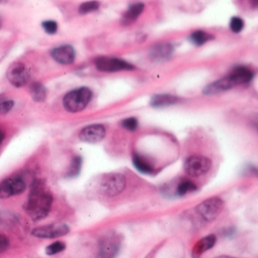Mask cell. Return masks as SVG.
Wrapping results in <instances>:
<instances>
[{
  "label": "cell",
  "mask_w": 258,
  "mask_h": 258,
  "mask_svg": "<svg viewBox=\"0 0 258 258\" xmlns=\"http://www.w3.org/2000/svg\"><path fill=\"white\" fill-rule=\"evenodd\" d=\"M52 202L53 196L44 181L36 179L31 185L25 211L34 221H38L49 214Z\"/></svg>",
  "instance_id": "cell-1"
},
{
  "label": "cell",
  "mask_w": 258,
  "mask_h": 258,
  "mask_svg": "<svg viewBox=\"0 0 258 258\" xmlns=\"http://www.w3.org/2000/svg\"><path fill=\"white\" fill-rule=\"evenodd\" d=\"M93 93L87 87L72 90L64 96L63 105L66 111L77 113L83 111L91 100Z\"/></svg>",
  "instance_id": "cell-2"
},
{
  "label": "cell",
  "mask_w": 258,
  "mask_h": 258,
  "mask_svg": "<svg viewBox=\"0 0 258 258\" xmlns=\"http://www.w3.org/2000/svg\"><path fill=\"white\" fill-rule=\"evenodd\" d=\"M25 189L26 183L21 176L7 178L0 182V199H8L22 194Z\"/></svg>",
  "instance_id": "cell-3"
},
{
  "label": "cell",
  "mask_w": 258,
  "mask_h": 258,
  "mask_svg": "<svg viewBox=\"0 0 258 258\" xmlns=\"http://www.w3.org/2000/svg\"><path fill=\"white\" fill-rule=\"evenodd\" d=\"M126 186V179L120 173H110L102 178L101 188L107 196H114L120 194Z\"/></svg>",
  "instance_id": "cell-4"
},
{
  "label": "cell",
  "mask_w": 258,
  "mask_h": 258,
  "mask_svg": "<svg viewBox=\"0 0 258 258\" xmlns=\"http://www.w3.org/2000/svg\"><path fill=\"white\" fill-rule=\"evenodd\" d=\"M211 161L203 156H191L185 161L184 168L187 174L193 177L202 176L209 171Z\"/></svg>",
  "instance_id": "cell-5"
},
{
  "label": "cell",
  "mask_w": 258,
  "mask_h": 258,
  "mask_svg": "<svg viewBox=\"0 0 258 258\" xmlns=\"http://www.w3.org/2000/svg\"><path fill=\"white\" fill-rule=\"evenodd\" d=\"M120 247L118 235L111 234L104 237L99 242L97 258H115Z\"/></svg>",
  "instance_id": "cell-6"
},
{
  "label": "cell",
  "mask_w": 258,
  "mask_h": 258,
  "mask_svg": "<svg viewBox=\"0 0 258 258\" xmlns=\"http://www.w3.org/2000/svg\"><path fill=\"white\" fill-rule=\"evenodd\" d=\"M95 66L100 72H116L122 70H133L134 66L126 61L117 58L99 57L95 60Z\"/></svg>",
  "instance_id": "cell-7"
},
{
  "label": "cell",
  "mask_w": 258,
  "mask_h": 258,
  "mask_svg": "<svg viewBox=\"0 0 258 258\" xmlns=\"http://www.w3.org/2000/svg\"><path fill=\"white\" fill-rule=\"evenodd\" d=\"M7 79L14 87H22L28 84L30 80V74L25 64L21 62L14 63L7 71Z\"/></svg>",
  "instance_id": "cell-8"
},
{
  "label": "cell",
  "mask_w": 258,
  "mask_h": 258,
  "mask_svg": "<svg viewBox=\"0 0 258 258\" xmlns=\"http://www.w3.org/2000/svg\"><path fill=\"white\" fill-rule=\"evenodd\" d=\"M70 232V228L64 223H54L35 228L32 235L40 238H55L64 236Z\"/></svg>",
  "instance_id": "cell-9"
},
{
  "label": "cell",
  "mask_w": 258,
  "mask_h": 258,
  "mask_svg": "<svg viewBox=\"0 0 258 258\" xmlns=\"http://www.w3.org/2000/svg\"><path fill=\"white\" fill-rule=\"evenodd\" d=\"M223 201L219 198H211L202 202L198 207L199 211L202 218L207 221H212L217 218L223 209Z\"/></svg>",
  "instance_id": "cell-10"
},
{
  "label": "cell",
  "mask_w": 258,
  "mask_h": 258,
  "mask_svg": "<svg viewBox=\"0 0 258 258\" xmlns=\"http://www.w3.org/2000/svg\"><path fill=\"white\" fill-rule=\"evenodd\" d=\"M105 136V129L101 124H92L86 126L80 133V140L84 143H97Z\"/></svg>",
  "instance_id": "cell-11"
},
{
  "label": "cell",
  "mask_w": 258,
  "mask_h": 258,
  "mask_svg": "<svg viewBox=\"0 0 258 258\" xmlns=\"http://www.w3.org/2000/svg\"><path fill=\"white\" fill-rule=\"evenodd\" d=\"M75 49L70 45H63L55 48L52 52V57L57 62L61 64H70L75 60Z\"/></svg>",
  "instance_id": "cell-12"
},
{
  "label": "cell",
  "mask_w": 258,
  "mask_h": 258,
  "mask_svg": "<svg viewBox=\"0 0 258 258\" xmlns=\"http://www.w3.org/2000/svg\"><path fill=\"white\" fill-rule=\"evenodd\" d=\"M234 87H235V83L229 75V76L225 77V78L207 86L204 88L203 93H205V95L217 94V93L226 91Z\"/></svg>",
  "instance_id": "cell-13"
},
{
  "label": "cell",
  "mask_w": 258,
  "mask_h": 258,
  "mask_svg": "<svg viewBox=\"0 0 258 258\" xmlns=\"http://www.w3.org/2000/svg\"><path fill=\"white\" fill-rule=\"evenodd\" d=\"M216 243V237L214 235H207L196 242L192 248V256L199 258L202 253L214 247Z\"/></svg>",
  "instance_id": "cell-14"
},
{
  "label": "cell",
  "mask_w": 258,
  "mask_h": 258,
  "mask_svg": "<svg viewBox=\"0 0 258 258\" xmlns=\"http://www.w3.org/2000/svg\"><path fill=\"white\" fill-rule=\"evenodd\" d=\"M229 76L235 83V86H238L250 82L253 78V75L251 71L246 68L238 67L232 71Z\"/></svg>",
  "instance_id": "cell-15"
},
{
  "label": "cell",
  "mask_w": 258,
  "mask_h": 258,
  "mask_svg": "<svg viewBox=\"0 0 258 258\" xmlns=\"http://www.w3.org/2000/svg\"><path fill=\"white\" fill-rule=\"evenodd\" d=\"M143 9H144V4H131L128 8L127 11L125 13L124 16H123L122 23L123 25H127L132 23V22H135L138 19L139 16L143 13Z\"/></svg>",
  "instance_id": "cell-16"
},
{
  "label": "cell",
  "mask_w": 258,
  "mask_h": 258,
  "mask_svg": "<svg viewBox=\"0 0 258 258\" xmlns=\"http://www.w3.org/2000/svg\"><path fill=\"white\" fill-rule=\"evenodd\" d=\"M178 99L176 96L169 94L155 95L151 99V105L154 108L169 106L177 102Z\"/></svg>",
  "instance_id": "cell-17"
},
{
  "label": "cell",
  "mask_w": 258,
  "mask_h": 258,
  "mask_svg": "<svg viewBox=\"0 0 258 258\" xmlns=\"http://www.w3.org/2000/svg\"><path fill=\"white\" fill-rule=\"evenodd\" d=\"M173 51V46L168 43L158 45L152 49L151 55L155 59H166L171 55Z\"/></svg>",
  "instance_id": "cell-18"
},
{
  "label": "cell",
  "mask_w": 258,
  "mask_h": 258,
  "mask_svg": "<svg viewBox=\"0 0 258 258\" xmlns=\"http://www.w3.org/2000/svg\"><path fill=\"white\" fill-rule=\"evenodd\" d=\"M30 94L35 102H43L46 98V90L41 83L34 82L30 87Z\"/></svg>",
  "instance_id": "cell-19"
},
{
  "label": "cell",
  "mask_w": 258,
  "mask_h": 258,
  "mask_svg": "<svg viewBox=\"0 0 258 258\" xmlns=\"http://www.w3.org/2000/svg\"><path fill=\"white\" fill-rule=\"evenodd\" d=\"M214 36L202 31H196L190 35L188 40L195 46H200L214 39Z\"/></svg>",
  "instance_id": "cell-20"
},
{
  "label": "cell",
  "mask_w": 258,
  "mask_h": 258,
  "mask_svg": "<svg viewBox=\"0 0 258 258\" xmlns=\"http://www.w3.org/2000/svg\"><path fill=\"white\" fill-rule=\"evenodd\" d=\"M83 159L80 155L74 157L72 160L69 170H68L67 176L69 178H75L79 176L81 173V167H82Z\"/></svg>",
  "instance_id": "cell-21"
},
{
  "label": "cell",
  "mask_w": 258,
  "mask_h": 258,
  "mask_svg": "<svg viewBox=\"0 0 258 258\" xmlns=\"http://www.w3.org/2000/svg\"><path fill=\"white\" fill-rule=\"evenodd\" d=\"M133 163H134V167L145 174H149L153 172V168L150 164H148L144 159L139 156L138 155H135L133 158Z\"/></svg>",
  "instance_id": "cell-22"
},
{
  "label": "cell",
  "mask_w": 258,
  "mask_h": 258,
  "mask_svg": "<svg viewBox=\"0 0 258 258\" xmlns=\"http://www.w3.org/2000/svg\"><path fill=\"white\" fill-rule=\"evenodd\" d=\"M196 188H197V187L191 181L184 180L178 185L177 188H176V193H177L178 196H182L186 194V193L189 192V191H196Z\"/></svg>",
  "instance_id": "cell-23"
},
{
  "label": "cell",
  "mask_w": 258,
  "mask_h": 258,
  "mask_svg": "<svg viewBox=\"0 0 258 258\" xmlns=\"http://www.w3.org/2000/svg\"><path fill=\"white\" fill-rule=\"evenodd\" d=\"M66 248V244L62 241H55L46 247V253L48 255H55L62 252Z\"/></svg>",
  "instance_id": "cell-24"
},
{
  "label": "cell",
  "mask_w": 258,
  "mask_h": 258,
  "mask_svg": "<svg viewBox=\"0 0 258 258\" xmlns=\"http://www.w3.org/2000/svg\"><path fill=\"white\" fill-rule=\"evenodd\" d=\"M99 4L96 1L84 3L79 7V13L81 15L88 14L92 12L96 11L99 9Z\"/></svg>",
  "instance_id": "cell-25"
},
{
  "label": "cell",
  "mask_w": 258,
  "mask_h": 258,
  "mask_svg": "<svg viewBox=\"0 0 258 258\" xmlns=\"http://www.w3.org/2000/svg\"><path fill=\"white\" fill-rule=\"evenodd\" d=\"M43 29L46 34L53 35L58 31V25L55 21H45L42 23Z\"/></svg>",
  "instance_id": "cell-26"
},
{
  "label": "cell",
  "mask_w": 258,
  "mask_h": 258,
  "mask_svg": "<svg viewBox=\"0 0 258 258\" xmlns=\"http://www.w3.org/2000/svg\"><path fill=\"white\" fill-rule=\"evenodd\" d=\"M14 101L12 99H1L0 100V114L10 112L14 107Z\"/></svg>",
  "instance_id": "cell-27"
},
{
  "label": "cell",
  "mask_w": 258,
  "mask_h": 258,
  "mask_svg": "<svg viewBox=\"0 0 258 258\" xmlns=\"http://www.w3.org/2000/svg\"><path fill=\"white\" fill-rule=\"evenodd\" d=\"M244 28V22L240 18L233 17L230 21V29L232 32L238 33L241 32Z\"/></svg>",
  "instance_id": "cell-28"
},
{
  "label": "cell",
  "mask_w": 258,
  "mask_h": 258,
  "mask_svg": "<svg viewBox=\"0 0 258 258\" xmlns=\"http://www.w3.org/2000/svg\"><path fill=\"white\" fill-rule=\"evenodd\" d=\"M138 120L135 117H130V118L125 119L122 122V126L125 129L130 131H134L138 127Z\"/></svg>",
  "instance_id": "cell-29"
},
{
  "label": "cell",
  "mask_w": 258,
  "mask_h": 258,
  "mask_svg": "<svg viewBox=\"0 0 258 258\" xmlns=\"http://www.w3.org/2000/svg\"><path fill=\"white\" fill-rule=\"evenodd\" d=\"M10 246V240L4 234L0 233V253L5 251Z\"/></svg>",
  "instance_id": "cell-30"
},
{
  "label": "cell",
  "mask_w": 258,
  "mask_h": 258,
  "mask_svg": "<svg viewBox=\"0 0 258 258\" xmlns=\"http://www.w3.org/2000/svg\"><path fill=\"white\" fill-rule=\"evenodd\" d=\"M4 139H5V133L0 129V146H1L3 142H4Z\"/></svg>",
  "instance_id": "cell-31"
},
{
  "label": "cell",
  "mask_w": 258,
  "mask_h": 258,
  "mask_svg": "<svg viewBox=\"0 0 258 258\" xmlns=\"http://www.w3.org/2000/svg\"><path fill=\"white\" fill-rule=\"evenodd\" d=\"M218 258H232V257H229V256H220V257Z\"/></svg>",
  "instance_id": "cell-32"
},
{
  "label": "cell",
  "mask_w": 258,
  "mask_h": 258,
  "mask_svg": "<svg viewBox=\"0 0 258 258\" xmlns=\"http://www.w3.org/2000/svg\"><path fill=\"white\" fill-rule=\"evenodd\" d=\"M1 26H2V25H1V23H0V28H1Z\"/></svg>",
  "instance_id": "cell-33"
}]
</instances>
